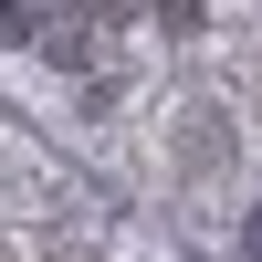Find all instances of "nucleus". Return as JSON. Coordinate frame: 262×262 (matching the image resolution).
Returning <instances> with one entry per match:
<instances>
[{"label":"nucleus","mask_w":262,"mask_h":262,"mask_svg":"<svg viewBox=\"0 0 262 262\" xmlns=\"http://www.w3.org/2000/svg\"><path fill=\"white\" fill-rule=\"evenodd\" d=\"M242 252H252V262H262V210H252V221H242Z\"/></svg>","instance_id":"nucleus-1"}]
</instances>
